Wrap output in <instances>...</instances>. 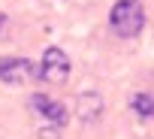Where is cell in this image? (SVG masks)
Listing matches in <instances>:
<instances>
[{
  "label": "cell",
  "instance_id": "cell-1",
  "mask_svg": "<svg viewBox=\"0 0 154 139\" xmlns=\"http://www.w3.org/2000/svg\"><path fill=\"white\" fill-rule=\"evenodd\" d=\"M145 24V9L139 0H118L109 12V27L121 36V39H130L142 30Z\"/></svg>",
  "mask_w": 154,
  "mask_h": 139
},
{
  "label": "cell",
  "instance_id": "cell-2",
  "mask_svg": "<svg viewBox=\"0 0 154 139\" xmlns=\"http://www.w3.org/2000/svg\"><path fill=\"white\" fill-rule=\"evenodd\" d=\"M66 76H69V57H66V51L63 48H54V45L45 48L42 63H39V79L60 85V82H66Z\"/></svg>",
  "mask_w": 154,
  "mask_h": 139
},
{
  "label": "cell",
  "instance_id": "cell-3",
  "mask_svg": "<svg viewBox=\"0 0 154 139\" xmlns=\"http://www.w3.org/2000/svg\"><path fill=\"white\" fill-rule=\"evenodd\" d=\"M30 76H39V66H33L27 57H3L0 60V82L24 85Z\"/></svg>",
  "mask_w": 154,
  "mask_h": 139
},
{
  "label": "cell",
  "instance_id": "cell-4",
  "mask_svg": "<svg viewBox=\"0 0 154 139\" xmlns=\"http://www.w3.org/2000/svg\"><path fill=\"white\" fill-rule=\"evenodd\" d=\"M27 103H30V109H33L36 115L48 118V124H54V127H63V124H66V109H63V103H57V100H51V97H45V94H33Z\"/></svg>",
  "mask_w": 154,
  "mask_h": 139
},
{
  "label": "cell",
  "instance_id": "cell-5",
  "mask_svg": "<svg viewBox=\"0 0 154 139\" xmlns=\"http://www.w3.org/2000/svg\"><path fill=\"white\" fill-rule=\"evenodd\" d=\"M75 106H79V118L85 124H94L100 115H103V97L97 91H88V94H79V100H75Z\"/></svg>",
  "mask_w": 154,
  "mask_h": 139
},
{
  "label": "cell",
  "instance_id": "cell-6",
  "mask_svg": "<svg viewBox=\"0 0 154 139\" xmlns=\"http://www.w3.org/2000/svg\"><path fill=\"white\" fill-rule=\"evenodd\" d=\"M130 106H133V112L139 118H151L154 115V97L151 94H133L130 97Z\"/></svg>",
  "mask_w": 154,
  "mask_h": 139
},
{
  "label": "cell",
  "instance_id": "cell-7",
  "mask_svg": "<svg viewBox=\"0 0 154 139\" xmlns=\"http://www.w3.org/2000/svg\"><path fill=\"white\" fill-rule=\"evenodd\" d=\"M60 130H63V127H54V124H45V127L39 130V139H60Z\"/></svg>",
  "mask_w": 154,
  "mask_h": 139
},
{
  "label": "cell",
  "instance_id": "cell-8",
  "mask_svg": "<svg viewBox=\"0 0 154 139\" xmlns=\"http://www.w3.org/2000/svg\"><path fill=\"white\" fill-rule=\"evenodd\" d=\"M0 24H3V15H0Z\"/></svg>",
  "mask_w": 154,
  "mask_h": 139
}]
</instances>
